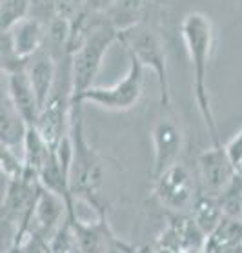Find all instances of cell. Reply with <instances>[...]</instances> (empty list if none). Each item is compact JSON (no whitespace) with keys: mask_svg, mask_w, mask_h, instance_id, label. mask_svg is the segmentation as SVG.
<instances>
[{"mask_svg":"<svg viewBox=\"0 0 242 253\" xmlns=\"http://www.w3.org/2000/svg\"><path fill=\"white\" fill-rule=\"evenodd\" d=\"M180 37L184 44L186 55L190 58L191 73H193V98L199 108L206 131L211 138V144H222L217 129L211 97L207 89V73H209V62L213 53L215 31L213 22L202 11L188 13L180 22Z\"/></svg>","mask_w":242,"mask_h":253,"instance_id":"cell-1","label":"cell"},{"mask_svg":"<svg viewBox=\"0 0 242 253\" xmlns=\"http://www.w3.org/2000/svg\"><path fill=\"white\" fill-rule=\"evenodd\" d=\"M51 146L44 140L39 129L35 126H29L28 131H26V137H24L22 142V161L24 166L33 169V171L39 173L40 166L46 162V159L51 153Z\"/></svg>","mask_w":242,"mask_h":253,"instance_id":"cell-18","label":"cell"},{"mask_svg":"<svg viewBox=\"0 0 242 253\" xmlns=\"http://www.w3.org/2000/svg\"><path fill=\"white\" fill-rule=\"evenodd\" d=\"M2 75V73H0ZM28 124L18 115L6 91V81L0 82V142L9 148H22Z\"/></svg>","mask_w":242,"mask_h":253,"instance_id":"cell-14","label":"cell"},{"mask_svg":"<svg viewBox=\"0 0 242 253\" xmlns=\"http://www.w3.org/2000/svg\"><path fill=\"white\" fill-rule=\"evenodd\" d=\"M190 217L195 220V224L199 226L202 233L207 237L215 228H217L220 219L224 217V213H222V208H220L219 201H217L215 197L199 193L195 202H193V206H191V210H190Z\"/></svg>","mask_w":242,"mask_h":253,"instance_id":"cell-17","label":"cell"},{"mask_svg":"<svg viewBox=\"0 0 242 253\" xmlns=\"http://www.w3.org/2000/svg\"><path fill=\"white\" fill-rule=\"evenodd\" d=\"M69 140H71V164H69V190L71 195L87 202L97 215H106L102 201L104 162L93 150L82 126V110L71 108L69 115Z\"/></svg>","mask_w":242,"mask_h":253,"instance_id":"cell-2","label":"cell"},{"mask_svg":"<svg viewBox=\"0 0 242 253\" xmlns=\"http://www.w3.org/2000/svg\"><path fill=\"white\" fill-rule=\"evenodd\" d=\"M44 35H46V24L33 17H26L22 20H18L7 31L13 53L24 64L42 49V46H44Z\"/></svg>","mask_w":242,"mask_h":253,"instance_id":"cell-12","label":"cell"},{"mask_svg":"<svg viewBox=\"0 0 242 253\" xmlns=\"http://www.w3.org/2000/svg\"><path fill=\"white\" fill-rule=\"evenodd\" d=\"M108 253H131V250L124 244V242H121V241H117L113 246L110 248V252Z\"/></svg>","mask_w":242,"mask_h":253,"instance_id":"cell-27","label":"cell"},{"mask_svg":"<svg viewBox=\"0 0 242 253\" xmlns=\"http://www.w3.org/2000/svg\"><path fill=\"white\" fill-rule=\"evenodd\" d=\"M237 168L231 162L224 144H211L197 157V184L199 193L217 197L235 177Z\"/></svg>","mask_w":242,"mask_h":253,"instance_id":"cell-7","label":"cell"},{"mask_svg":"<svg viewBox=\"0 0 242 253\" xmlns=\"http://www.w3.org/2000/svg\"><path fill=\"white\" fill-rule=\"evenodd\" d=\"M86 7V0H55V17L71 22Z\"/></svg>","mask_w":242,"mask_h":253,"instance_id":"cell-24","label":"cell"},{"mask_svg":"<svg viewBox=\"0 0 242 253\" xmlns=\"http://www.w3.org/2000/svg\"><path fill=\"white\" fill-rule=\"evenodd\" d=\"M24 69H26L29 84L33 87L37 100H39V104H40L42 108V104L46 102L47 95L51 93V87L55 84V79H57L58 62L46 49H40L37 55H33L26 62V68Z\"/></svg>","mask_w":242,"mask_h":253,"instance_id":"cell-13","label":"cell"},{"mask_svg":"<svg viewBox=\"0 0 242 253\" xmlns=\"http://www.w3.org/2000/svg\"><path fill=\"white\" fill-rule=\"evenodd\" d=\"M142 66L137 58L129 55V69L121 81L113 86H91L81 97L71 100L73 108H82L84 104H93L108 111L133 110L144 93V75Z\"/></svg>","mask_w":242,"mask_h":253,"instance_id":"cell-5","label":"cell"},{"mask_svg":"<svg viewBox=\"0 0 242 253\" xmlns=\"http://www.w3.org/2000/svg\"><path fill=\"white\" fill-rule=\"evenodd\" d=\"M4 81H6L7 97L15 106V110L18 111V115L22 117L28 126H35L39 113H40V104L29 84L26 69H17V71L7 73L4 75Z\"/></svg>","mask_w":242,"mask_h":253,"instance_id":"cell-11","label":"cell"},{"mask_svg":"<svg viewBox=\"0 0 242 253\" xmlns=\"http://www.w3.org/2000/svg\"><path fill=\"white\" fill-rule=\"evenodd\" d=\"M150 0H113L108 11L102 17L106 22L122 33L127 29L144 24V15L148 11Z\"/></svg>","mask_w":242,"mask_h":253,"instance_id":"cell-15","label":"cell"},{"mask_svg":"<svg viewBox=\"0 0 242 253\" xmlns=\"http://www.w3.org/2000/svg\"><path fill=\"white\" fill-rule=\"evenodd\" d=\"M24 168V161L15 153V150L0 142V173L9 180L22 175Z\"/></svg>","mask_w":242,"mask_h":253,"instance_id":"cell-20","label":"cell"},{"mask_svg":"<svg viewBox=\"0 0 242 253\" xmlns=\"http://www.w3.org/2000/svg\"><path fill=\"white\" fill-rule=\"evenodd\" d=\"M182 148H184V133L175 115L169 111V115L159 117L151 127V150H153L151 178H155L166 168L179 162Z\"/></svg>","mask_w":242,"mask_h":253,"instance_id":"cell-8","label":"cell"},{"mask_svg":"<svg viewBox=\"0 0 242 253\" xmlns=\"http://www.w3.org/2000/svg\"><path fill=\"white\" fill-rule=\"evenodd\" d=\"M242 244V219L224 215L204 242V252L211 253L213 250L228 246H241Z\"/></svg>","mask_w":242,"mask_h":253,"instance_id":"cell-16","label":"cell"},{"mask_svg":"<svg viewBox=\"0 0 242 253\" xmlns=\"http://www.w3.org/2000/svg\"><path fill=\"white\" fill-rule=\"evenodd\" d=\"M17 253H51L49 252V241L44 237L26 231L18 241Z\"/></svg>","mask_w":242,"mask_h":253,"instance_id":"cell-23","label":"cell"},{"mask_svg":"<svg viewBox=\"0 0 242 253\" xmlns=\"http://www.w3.org/2000/svg\"><path fill=\"white\" fill-rule=\"evenodd\" d=\"M29 17L47 24L55 17V0H29Z\"/></svg>","mask_w":242,"mask_h":253,"instance_id":"cell-25","label":"cell"},{"mask_svg":"<svg viewBox=\"0 0 242 253\" xmlns=\"http://www.w3.org/2000/svg\"><path fill=\"white\" fill-rule=\"evenodd\" d=\"M150 2H157V4L161 2V4H162V2H166V0H150Z\"/></svg>","mask_w":242,"mask_h":253,"instance_id":"cell-28","label":"cell"},{"mask_svg":"<svg viewBox=\"0 0 242 253\" xmlns=\"http://www.w3.org/2000/svg\"><path fill=\"white\" fill-rule=\"evenodd\" d=\"M199 195L197 177L182 162H175L153 178V197L171 213H190Z\"/></svg>","mask_w":242,"mask_h":253,"instance_id":"cell-6","label":"cell"},{"mask_svg":"<svg viewBox=\"0 0 242 253\" xmlns=\"http://www.w3.org/2000/svg\"><path fill=\"white\" fill-rule=\"evenodd\" d=\"M111 4H113V0H86L87 9L93 13H98V15H104Z\"/></svg>","mask_w":242,"mask_h":253,"instance_id":"cell-26","label":"cell"},{"mask_svg":"<svg viewBox=\"0 0 242 253\" xmlns=\"http://www.w3.org/2000/svg\"><path fill=\"white\" fill-rule=\"evenodd\" d=\"M26 17H29V0H0V31H9Z\"/></svg>","mask_w":242,"mask_h":253,"instance_id":"cell-19","label":"cell"},{"mask_svg":"<svg viewBox=\"0 0 242 253\" xmlns=\"http://www.w3.org/2000/svg\"><path fill=\"white\" fill-rule=\"evenodd\" d=\"M49 252L51 253H81L77 248L75 237L71 233L69 222L66 220V224L51 237L49 241Z\"/></svg>","mask_w":242,"mask_h":253,"instance_id":"cell-21","label":"cell"},{"mask_svg":"<svg viewBox=\"0 0 242 253\" xmlns=\"http://www.w3.org/2000/svg\"><path fill=\"white\" fill-rule=\"evenodd\" d=\"M18 241H20V233L17 226L11 220L0 217V253H15Z\"/></svg>","mask_w":242,"mask_h":253,"instance_id":"cell-22","label":"cell"},{"mask_svg":"<svg viewBox=\"0 0 242 253\" xmlns=\"http://www.w3.org/2000/svg\"><path fill=\"white\" fill-rule=\"evenodd\" d=\"M121 42L126 46L127 55L137 58L142 68L151 69L159 82V102L162 110L171 108V87H169V75H167V58L162 39L151 28L140 24L135 28L122 31Z\"/></svg>","mask_w":242,"mask_h":253,"instance_id":"cell-4","label":"cell"},{"mask_svg":"<svg viewBox=\"0 0 242 253\" xmlns=\"http://www.w3.org/2000/svg\"><path fill=\"white\" fill-rule=\"evenodd\" d=\"M75 201L68 202L55 191L42 186L40 193L37 197L31 217H29L28 230L31 233L44 237L46 241H51V237L57 233L68 220V206Z\"/></svg>","mask_w":242,"mask_h":253,"instance_id":"cell-9","label":"cell"},{"mask_svg":"<svg viewBox=\"0 0 242 253\" xmlns=\"http://www.w3.org/2000/svg\"><path fill=\"white\" fill-rule=\"evenodd\" d=\"M68 222L81 253H108L119 241L115 231L111 230L108 215H97V219L93 220H82L75 211L68 213Z\"/></svg>","mask_w":242,"mask_h":253,"instance_id":"cell-10","label":"cell"},{"mask_svg":"<svg viewBox=\"0 0 242 253\" xmlns=\"http://www.w3.org/2000/svg\"><path fill=\"white\" fill-rule=\"evenodd\" d=\"M121 42V33L106 22L100 15L97 24L89 29L81 46L69 55V77H71V100L93 86L98 69L110 47Z\"/></svg>","mask_w":242,"mask_h":253,"instance_id":"cell-3","label":"cell"}]
</instances>
